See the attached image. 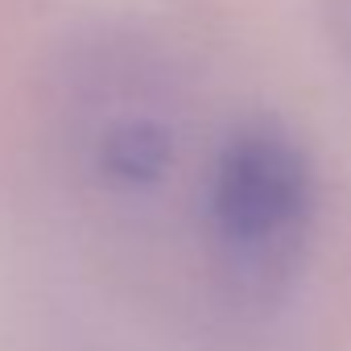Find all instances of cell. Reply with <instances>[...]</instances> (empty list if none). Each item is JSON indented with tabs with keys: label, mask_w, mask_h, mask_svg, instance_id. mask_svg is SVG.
<instances>
[{
	"label": "cell",
	"mask_w": 351,
	"mask_h": 351,
	"mask_svg": "<svg viewBox=\"0 0 351 351\" xmlns=\"http://www.w3.org/2000/svg\"><path fill=\"white\" fill-rule=\"evenodd\" d=\"M322 29L335 54L351 66V0H322Z\"/></svg>",
	"instance_id": "7a4b0ae2"
},
{
	"label": "cell",
	"mask_w": 351,
	"mask_h": 351,
	"mask_svg": "<svg viewBox=\"0 0 351 351\" xmlns=\"http://www.w3.org/2000/svg\"><path fill=\"white\" fill-rule=\"evenodd\" d=\"M310 203V161L281 124L244 120L219 141L207 207L236 273L277 277L302 244Z\"/></svg>",
	"instance_id": "6da1fadb"
}]
</instances>
